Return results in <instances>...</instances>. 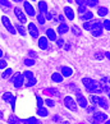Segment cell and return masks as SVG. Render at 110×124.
Returning <instances> with one entry per match:
<instances>
[{"label": "cell", "mask_w": 110, "mask_h": 124, "mask_svg": "<svg viewBox=\"0 0 110 124\" xmlns=\"http://www.w3.org/2000/svg\"><path fill=\"white\" fill-rule=\"evenodd\" d=\"M1 22H3L4 27H5V28H7L9 32H10V33H13V35L17 33V32H16V27L12 24V22L9 21V18H8V17H3V18H1Z\"/></svg>", "instance_id": "cell-7"}, {"label": "cell", "mask_w": 110, "mask_h": 124, "mask_svg": "<svg viewBox=\"0 0 110 124\" xmlns=\"http://www.w3.org/2000/svg\"><path fill=\"white\" fill-rule=\"evenodd\" d=\"M68 30H69V27H68L65 23H60V24H59V27H58V32H59V33H62V35L67 33Z\"/></svg>", "instance_id": "cell-21"}, {"label": "cell", "mask_w": 110, "mask_h": 124, "mask_svg": "<svg viewBox=\"0 0 110 124\" xmlns=\"http://www.w3.org/2000/svg\"><path fill=\"white\" fill-rule=\"evenodd\" d=\"M104 56H106V58L109 59V60H110V53H109V51H106V53H104Z\"/></svg>", "instance_id": "cell-44"}, {"label": "cell", "mask_w": 110, "mask_h": 124, "mask_svg": "<svg viewBox=\"0 0 110 124\" xmlns=\"http://www.w3.org/2000/svg\"><path fill=\"white\" fill-rule=\"evenodd\" d=\"M3 100L5 101V102L8 104H10V106L14 109V105H16V97H14V95L10 93V92H5L3 95Z\"/></svg>", "instance_id": "cell-8"}, {"label": "cell", "mask_w": 110, "mask_h": 124, "mask_svg": "<svg viewBox=\"0 0 110 124\" xmlns=\"http://www.w3.org/2000/svg\"><path fill=\"white\" fill-rule=\"evenodd\" d=\"M24 12L28 16H31V17L35 16V9H33V7H32L28 1H24Z\"/></svg>", "instance_id": "cell-13"}, {"label": "cell", "mask_w": 110, "mask_h": 124, "mask_svg": "<svg viewBox=\"0 0 110 124\" xmlns=\"http://www.w3.org/2000/svg\"><path fill=\"white\" fill-rule=\"evenodd\" d=\"M22 76H23V78H24V85H26L27 87L35 86L36 82H37V81H36V78H35V76H33V73L30 72V70L22 73Z\"/></svg>", "instance_id": "cell-3"}, {"label": "cell", "mask_w": 110, "mask_h": 124, "mask_svg": "<svg viewBox=\"0 0 110 124\" xmlns=\"http://www.w3.org/2000/svg\"><path fill=\"white\" fill-rule=\"evenodd\" d=\"M101 23H102V28L110 31V19H105V21L101 22Z\"/></svg>", "instance_id": "cell-31"}, {"label": "cell", "mask_w": 110, "mask_h": 124, "mask_svg": "<svg viewBox=\"0 0 110 124\" xmlns=\"http://www.w3.org/2000/svg\"><path fill=\"white\" fill-rule=\"evenodd\" d=\"M28 31H30V35H31L33 39L39 37V28L35 26V23H30V24H28Z\"/></svg>", "instance_id": "cell-11"}, {"label": "cell", "mask_w": 110, "mask_h": 124, "mask_svg": "<svg viewBox=\"0 0 110 124\" xmlns=\"http://www.w3.org/2000/svg\"><path fill=\"white\" fill-rule=\"evenodd\" d=\"M97 13H99V16H100V17H105V16L108 14V9L105 8V7H101V8L99 9V12H97Z\"/></svg>", "instance_id": "cell-29"}, {"label": "cell", "mask_w": 110, "mask_h": 124, "mask_svg": "<svg viewBox=\"0 0 110 124\" xmlns=\"http://www.w3.org/2000/svg\"><path fill=\"white\" fill-rule=\"evenodd\" d=\"M10 82L14 85V87L19 88V87H22V85L24 83V78H23V76H22V73H16V74L12 77Z\"/></svg>", "instance_id": "cell-4"}, {"label": "cell", "mask_w": 110, "mask_h": 124, "mask_svg": "<svg viewBox=\"0 0 110 124\" xmlns=\"http://www.w3.org/2000/svg\"><path fill=\"white\" fill-rule=\"evenodd\" d=\"M16 30L19 32L22 36H26V30L23 28V26H22V24H16Z\"/></svg>", "instance_id": "cell-28"}, {"label": "cell", "mask_w": 110, "mask_h": 124, "mask_svg": "<svg viewBox=\"0 0 110 124\" xmlns=\"http://www.w3.org/2000/svg\"><path fill=\"white\" fill-rule=\"evenodd\" d=\"M77 104H79V106H81V108H85V109L87 108V105H88V104H87L86 97L79 92V91L77 92Z\"/></svg>", "instance_id": "cell-9"}, {"label": "cell", "mask_w": 110, "mask_h": 124, "mask_svg": "<svg viewBox=\"0 0 110 124\" xmlns=\"http://www.w3.org/2000/svg\"><path fill=\"white\" fill-rule=\"evenodd\" d=\"M95 58L97 59V60H101V59L104 58V53H101V51L96 53V54H95Z\"/></svg>", "instance_id": "cell-38"}, {"label": "cell", "mask_w": 110, "mask_h": 124, "mask_svg": "<svg viewBox=\"0 0 110 124\" xmlns=\"http://www.w3.org/2000/svg\"><path fill=\"white\" fill-rule=\"evenodd\" d=\"M19 119H18L17 116H14V115H12V116H9V119H8V123L9 124H19Z\"/></svg>", "instance_id": "cell-26"}, {"label": "cell", "mask_w": 110, "mask_h": 124, "mask_svg": "<svg viewBox=\"0 0 110 124\" xmlns=\"http://www.w3.org/2000/svg\"><path fill=\"white\" fill-rule=\"evenodd\" d=\"M72 32H73V33H74L76 36H81V35H82L79 27H77V26H73V27H72Z\"/></svg>", "instance_id": "cell-30"}, {"label": "cell", "mask_w": 110, "mask_h": 124, "mask_svg": "<svg viewBox=\"0 0 110 124\" xmlns=\"http://www.w3.org/2000/svg\"><path fill=\"white\" fill-rule=\"evenodd\" d=\"M14 1H18V3H19V1H23V0H14Z\"/></svg>", "instance_id": "cell-51"}, {"label": "cell", "mask_w": 110, "mask_h": 124, "mask_svg": "<svg viewBox=\"0 0 110 124\" xmlns=\"http://www.w3.org/2000/svg\"><path fill=\"white\" fill-rule=\"evenodd\" d=\"M33 64H35V60H33V59H24V65L31 67V65H33Z\"/></svg>", "instance_id": "cell-33"}, {"label": "cell", "mask_w": 110, "mask_h": 124, "mask_svg": "<svg viewBox=\"0 0 110 124\" xmlns=\"http://www.w3.org/2000/svg\"><path fill=\"white\" fill-rule=\"evenodd\" d=\"M3 116H4V115H3V113L0 111V119H3Z\"/></svg>", "instance_id": "cell-48"}, {"label": "cell", "mask_w": 110, "mask_h": 124, "mask_svg": "<svg viewBox=\"0 0 110 124\" xmlns=\"http://www.w3.org/2000/svg\"><path fill=\"white\" fill-rule=\"evenodd\" d=\"M76 3L78 4L79 7H83V5H86V0H76Z\"/></svg>", "instance_id": "cell-40"}, {"label": "cell", "mask_w": 110, "mask_h": 124, "mask_svg": "<svg viewBox=\"0 0 110 124\" xmlns=\"http://www.w3.org/2000/svg\"><path fill=\"white\" fill-rule=\"evenodd\" d=\"M39 46H40V49H42V50H46L47 47H49V42H47V37H40V40H39Z\"/></svg>", "instance_id": "cell-14"}, {"label": "cell", "mask_w": 110, "mask_h": 124, "mask_svg": "<svg viewBox=\"0 0 110 124\" xmlns=\"http://www.w3.org/2000/svg\"><path fill=\"white\" fill-rule=\"evenodd\" d=\"M99 4V0H86V5L90 8H94Z\"/></svg>", "instance_id": "cell-27"}, {"label": "cell", "mask_w": 110, "mask_h": 124, "mask_svg": "<svg viewBox=\"0 0 110 124\" xmlns=\"http://www.w3.org/2000/svg\"><path fill=\"white\" fill-rule=\"evenodd\" d=\"M14 13H16V16H17L18 19H19L21 23H26V22H27V18L24 16V13L22 12L19 8H14Z\"/></svg>", "instance_id": "cell-10"}, {"label": "cell", "mask_w": 110, "mask_h": 124, "mask_svg": "<svg viewBox=\"0 0 110 124\" xmlns=\"http://www.w3.org/2000/svg\"><path fill=\"white\" fill-rule=\"evenodd\" d=\"M60 74L63 77H71L73 74V70H72V68L64 65V67H62V73H60Z\"/></svg>", "instance_id": "cell-15"}, {"label": "cell", "mask_w": 110, "mask_h": 124, "mask_svg": "<svg viewBox=\"0 0 110 124\" xmlns=\"http://www.w3.org/2000/svg\"><path fill=\"white\" fill-rule=\"evenodd\" d=\"M37 114H39L40 116H47L49 115V111H47V109H45V108L41 106V108L37 109Z\"/></svg>", "instance_id": "cell-24"}, {"label": "cell", "mask_w": 110, "mask_h": 124, "mask_svg": "<svg viewBox=\"0 0 110 124\" xmlns=\"http://www.w3.org/2000/svg\"><path fill=\"white\" fill-rule=\"evenodd\" d=\"M78 12L81 13V14H83V13L86 12V5H83V7H79V8H78Z\"/></svg>", "instance_id": "cell-42"}, {"label": "cell", "mask_w": 110, "mask_h": 124, "mask_svg": "<svg viewBox=\"0 0 110 124\" xmlns=\"http://www.w3.org/2000/svg\"><path fill=\"white\" fill-rule=\"evenodd\" d=\"M64 13H65V16H67V18H68L69 21H72L73 18H74V13H73L72 8H69V7H65V8H64Z\"/></svg>", "instance_id": "cell-18"}, {"label": "cell", "mask_w": 110, "mask_h": 124, "mask_svg": "<svg viewBox=\"0 0 110 124\" xmlns=\"http://www.w3.org/2000/svg\"><path fill=\"white\" fill-rule=\"evenodd\" d=\"M82 83L86 87V90L91 93H101L102 92L100 83L96 82L95 79H92V78H90V77H85L83 79H82Z\"/></svg>", "instance_id": "cell-1"}, {"label": "cell", "mask_w": 110, "mask_h": 124, "mask_svg": "<svg viewBox=\"0 0 110 124\" xmlns=\"http://www.w3.org/2000/svg\"><path fill=\"white\" fill-rule=\"evenodd\" d=\"M64 105H65L69 110H72V111H77V104L71 96H67V97L64 99Z\"/></svg>", "instance_id": "cell-6"}, {"label": "cell", "mask_w": 110, "mask_h": 124, "mask_svg": "<svg viewBox=\"0 0 110 124\" xmlns=\"http://www.w3.org/2000/svg\"><path fill=\"white\" fill-rule=\"evenodd\" d=\"M12 74H13V70L10 69V68H7V69H5V72H4L3 74H1V77L4 78V79H7V78H9V77H10Z\"/></svg>", "instance_id": "cell-25"}, {"label": "cell", "mask_w": 110, "mask_h": 124, "mask_svg": "<svg viewBox=\"0 0 110 124\" xmlns=\"http://www.w3.org/2000/svg\"><path fill=\"white\" fill-rule=\"evenodd\" d=\"M109 99H110V93H109Z\"/></svg>", "instance_id": "cell-53"}, {"label": "cell", "mask_w": 110, "mask_h": 124, "mask_svg": "<svg viewBox=\"0 0 110 124\" xmlns=\"http://www.w3.org/2000/svg\"><path fill=\"white\" fill-rule=\"evenodd\" d=\"M44 104H46L47 106H50V108H53L54 105H55V102H54L53 100H50V99H46V100H45V102H44Z\"/></svg>", "instance_id": "cell-36"}, {"label": "cell", "mask_w": 110, "mask_h": 124, "mask_svg": "<svg viewBox=\"0 0 110 124\" xmlns=\"http://www.w3.org/2000/svg\"><path fill=\"white\" fill-rule=\"evenodd\" d=\"M1 55H3V51H1V50H0V58H1Z\"/></svg>", "instance_id": "cell-50"}, {"label": "cell", "mask_w": 110, "mask_h": 124, "mask_svg": "<svg viewBox=\"0 0 110 124\" xmlns=\"http://www.w3.org/2000/svg\"><path fill=\"white\" fill-rule=\"evenodd\" d=\"M63 76L60 74V73H53V76H51V79L54 82H56V83H62L63 82Z\"/></svg>", "instance_id": "cell-19"}, {"label": "cell", "mask_w": 110, "mask_h": 124, "mask_svg": "<svg viewBox=\"0 0 110 124\" xmlns=\"http://www.w3.org/2000/svg\"><path fill=\"white\" fill-rule=\"evenodd\" d=\"M24 124H41L40 120H37L35 116H32V118H28V119H26V120H23Z\"/></svg>", "instance_id": "cell-23"}, {"label": "cell", "mask_w": 110, "mask_h": 124, "mask_svg": "<svg viewBox=\"0 0 110 124\" xmlns=\"http://www.w3.org/2000/svg\"><path fill=\"white\" fill-rule=\"evenodd\" d=\"M0 4L1 5H4V7H7V8H10L12 7V4L8 1V0H0Z\"/></svg>", "instance_id": "cell-35"}, {"label": "cell", "mask_w": 110, "mask_h": 124, "mask_svg": "<svg viewBox=\"0 0 110 124\" xmlns=\"http://www.w3.org/2000/svg\"><path fill=\"white\" fill-rule=\"evenodd\" d=\"M63 124H71V123H69V122H64Z\"/></svg>", "instance_id": "cell-49"}, {"label": "cell", "mask_w": 110, "mask_h": 124, "mask_svg": "<svg viewBox=\"0 0 110 124\" xmlns=\"http://www.w3.org/2000/svg\"><path fill=\"white\" fill-rule=\"evenodd\" d=\"M51 18H53V16L50 14L49 12H46V13H45V19H51Z\"/></svg>", "instance_id": "cell-43"}, {"label": "cell", "mask_w": 110, "mask_h": 124, "mask_svg": "<svg viewBox=\"0 0 110 124\" xmlns=\"http://www.w3.org/2000/svg\"><path fill=\"white\" fill-rule=\"evenodd\" d=\"M88 111L90 113H95V108H88Z\"/></svg>", "instance_id": "cell-45"}, {"label": "cell", "mask_w": 110, "mask_h": 124, "mask_svg": "<svg viewBox=\"0 0 110 124\" xmlns=\"http://www.w3.org/2000/svg\"><path fill=\"white\" fill-rule=\"evenodd\" d=\"M106 124H110V120H108V122H106Z\"/></svg>", "instance_id": "cell-52"}, {"label": "cell", "mask_w": 110, "mask_h": 124, "mask_svg": "<svg viewBox=\"0 0 110 124\" xmlns=\"http://www.w3.org/2000/svg\"><path fill=\"white\" fill-rule=\"evenodd\" d=\"M7 65H8V63L1 59V60H0V69H4V68H7Z\"/></svg>", "instance_id": "cell-39"}, {"label": "cell", "mask_w": 110, "mask_h": 124, "mask_svg": "<svg viewBox=\"0 0 110 124\" xmlns=\"http://www.w3.org/2000/svg\"><path fill=\"white\" fill-rule=\"evenodd\" d=\"M46 35H47V39H49V40L56 41V33H55V31H54V30L49 28V30L46 31Z\"/></svg>", "instance_id": "cell-20"}, {"label": "cell", "mask_w": 110, "mask_h": 124, "mask_svg": "<svg viewBox=\"0 0 110 124\" xmlns=\"http://www.w3.org/2000/svg\"><path fill=\"white\" fill-rule=\"evenodd\" d=\"M106 114H104V113H99V111H95L94 113V118H92V123L94 124H101L104 122H106Z\"/></svg>", "instance_id": "cell-5"}, {"label": "cell", "mask_w": 110, "mask_h": 124, "mask_svg": "<svg viewBox=\"0 0 110 124\" xmlns=\"http://www.w3.org/2000/svg\"><path fill=\"white\" fill-rule=\"evenodd\" d=\"M36 100H37V106H39V108H41V106L44 105V100L41 99L40 96H36Z\"/></svg>", "instance_id": "cell-37"}, {"label": "cell", "mask_w": 110, "mask_h": 124, "mask_svg": "<svg viewBox=\"0 0 110 124\" xmlns=\"http://www.w3.org/2000/svg\"><path fill=\"white\" fill-rule=\"evenodd\" d=\"M81 19L82 21H91V19H92V18H94V13L92 12H88V10H86L85 13H83V14H81Z\"/></svg>", "instance_id": "cell-16"}, {"label": "cell", "mask_w": 110, "mask_h": 124, "mask_svg": "<svg viewBox=\"0 0 110 124\" xmlns=\"http://www.w3.org/2000/svg\"><path fill=\"white\" fill-rule=\"evenodd\" d=\"M92 35L95 37H100V36H102V30H97V31H92Z\"/></svg>", "instance_id": "cell-34"}, {"label": "cell", "mask_w": 110, "mask_h": 124, "mask_svg": "<svg viewBox=\"0 0 110 124\" xmlns=\"http://www.w3.org/2000/svg\"><path fill=\"white\" fill-rule=\"evenodd\" d=\"M44 93L47 96H59V91L56 88H53V87H49V88H44Z\"/></svg>", "instance_id": "cell-12"}, {"label": "cell", "mask_w": 110, "mask_h": 124, "mask_svg": "<svg viewBox=\"0 0 110 124\" xmlns=\"http://www.w3.org/2000/svg\"><path fill=\"white\" fill-rule=\"evenodd\" d=\"M83 28L87 31H97V30H102V23L100 21H87L83 23Z\"/></svg>", "instance_id": "cell-2"}, {"label": "cell", "mask_w": 110, "mask_h": 124, "mask_svg": "<svg viewBox=\"0 0 110 124\" xmlns=\"http://www.w3.org/2000/svg\"><path fill=\"white\" fill-rule=\"evenodd\" d=\"M36 18H37L39 23H41V24H44V23H45V17H44V14H41V13H39V14L36 16Z\"/></svg>", "instance_id": "cell-32"}, {"label": "cell", "mask_w": 110, "mask_h": 124, "mask_svg": "<svg viewBox=\"0 0 110 124\" xmlns=\"http://www.w3.org/2000/svg\"><path fill=\"white\" fill-rule=\"evenodd\" d=\"M97 104H99L102 109H108V108H109V104H108V101H106V99H105V97H99Z\"/></svg>", "instance_id": "cell-22"}, {"label": "cell", "mask_w": 110, "mask_h": 124, "mask_svg": "<svg viewBox=\"0 0 110 124\" xmlns=\"http://www.w3.org/2000/svg\"><path fill=\"white\" fill-rule=\"evenodd\" d=\"M30 55H31V56H35V58H36V54H35L33 51H30Z\"/></svg>", "instance_id": "cell-46"}, {"label": "cell", "mask_w": 110, "mask_h": 124, "mask_svg": "<svg viewBox=\"0 0 110 124\" xmlns=\"http://www.w3.org/2000/svg\"><path fill=\"white\" fill-rule=\"evenodd\" d=\"M39 10H40L41 14H45V13L47 12V4H46V1H44V0L39 1Z\"/></svg>", "instance_id": "cell-17"}, {"label": "cell", "mask_w": 110, "mask_h": 124, "mask_svg": "<svg viewBox=\"0 0 110 124\" xmlns=\"http://www.w3.org/2000/svg\"><path fill=\"white\" fill-rule=\"evenodd\" d=\"M59 21H60V22H64V17L60 16V17H59Z\"/></svg>", "instance_id": "cell-47"}, {"label": "cell", "mask_w": 110, "mask_h": 124, "mask_svg": "<svg viewBox=\"0 0 110 124\" xmlns=\"http://www.w3.org/2000/svg\"><path fill=\"white\" fill-rule=\"evenodd\" d=\"M56 45L59 47H62L63 45H64V40H62V39H59V40H56Z\"/></svg>", "instance_id": "cell-41"}]
</instances>
